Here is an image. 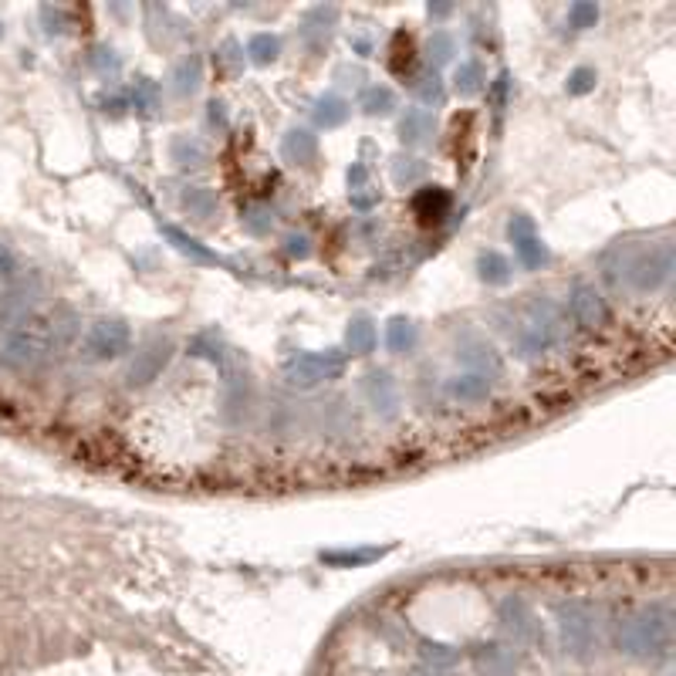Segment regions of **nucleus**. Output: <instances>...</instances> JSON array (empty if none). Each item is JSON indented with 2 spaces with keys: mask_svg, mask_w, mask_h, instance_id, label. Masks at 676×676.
Wrapping results in <instances>:
<instances>
[{
  "mask_svg": "<svg viewBox=\"0 0 676 676\" xmlns=\"http://www.w3.org/2000/svg\"><path fill=\"white\" fill-rule=\"evenodd\" d=\"M416 342H419V332H416L413 321L403 318V315L389 318V325H386V345H389L392 356H409L416 348Z\"/></svg>",
  "mask_w": 676,
  "mask_h": 676,
  "instance_id": "nucleus-18",
  "label": "nucleus"
},
{
  "mask_svg": "<svg viewBox=\"0 0 676 676\" xmlns=\"http://www.w3.org/2000/svg\"><path fill=\"white\" fill-rule=\"evenodd\" d=\"M392 106H396V98L386 85H372L362 92V112L366 116H386V112H392Z\"/></svg>",
  "mask_w": 676,
  "mask_h": 676,
  "instance_id": "nucleus-30",
  "label": "nucleus"
},
{
  "mask_svg": "<svg viewBox=\"0 0 676 676\" xmlns=\"http://www.w3.org/2000/svg\"><path fill=\"white\" fill-rule=\"evenodd\" d=\"M169 159L183 169H193V166H203V163H207V149H203L197 139H190V136H177L173 146H169Z\"/></svg>",
  "mask_w": 676,
  "mask_h": 676,
  "instance_id": "nucleus-25",
  "label": "nucleus"
},
{
  "mask_svg": "<svg viewBox=\"0 0 676 676\" xmlns=\"http://www.w3.org/2000/svg\"><path fill=\"white\" fill-rule=\"evenodd\" d=\"M419 98L429 102V106H433V102H443V82H439L437 75H427V78H423V85H419Z\"/></svg>",
  "mask_w": 676,
  "mask_h": 676,
  "instance_id": "nucleus-36",
  "label": "nucleus"
},
{
  "mask_svg": "<svg viewBox=\"0 0 676 676\" xmlns=\"http://www.w3.org/2000/svg\"><path fill=\"white\" fill-rule=\"evenodd\" d=\"M670 274H673V247L670 244L640 250L626 264V281L636 291H656V288H663L670 281Z\"/></svg>",
  "mask_w": 676,
  "mask_h": 676,
  "instance_id": "nucleus-6",
  "label": "nucleus"
},
{
  "mask_svg": "<svg viewBox=\"0 0 676 676\" xmlns=\"http://www.w3.org/2000/svg\"><path fill=\"white\" fill-rule=\"evenodd\" d=\"M413 676H443V673H433V670H427V666H423V670H416Z\"/></svg>",
  "mask_w": 676,
  "mask_h": 676,
  "instance_id": "nucleus-41",
  "label": "nucleus"
},
{
  "mask_svg": "<svg viewBox=\"0 0 676 676\" xmlns=\"http://www.w3.org/2000/svg\"><path fill=\"white\" fill-rule=\"evenodd\" d=\"M419 660H423V666L433 670V673H447V670H453V666L460 663V652L453 650V646H447V642L423 640L419 642Z\"/></svg>",
  "mask_w": 676,
  "mask_h": 676,
  "instance_id": "nucleus-20",
  "label": "nucleus"
},
{
  "mask_svg": "<svg viewBox=\"0 0 676 676\" xmlns=\"http://www.w3.org/2000/svg\"><path fill=\"white\" fill-rule=\"evenodd\" d=\"M288 254H291V257H308L311 254L308 237H288Z\"/></svg>",
  "mask_w": 676,
  "mask_h": 676,
  "instance_id": "nucleus-40",
  "label": "nucleus"
},
{
  "mask_svg": "<svg viewBox=\"0 0 676 676\" xmlns=\"http://www.w3.org/2000/svg\"><path fill=\"white\" fill-rule=\"evenodd\" d=\"M0 37H4V25H0Z\"/></svg>",
  "mask_w": 676,
  "mask_h": 676,
  "instance_id": "nucleus-42",
  "label": "nucleus"
},
{
  "mask_svg": "<svg viewBox=\"0 0 676 676\" xmlns=\"http://www.w3.org/2000/svg\"><path fill=\"white\" fill-rule=\"evenodd\" d=\"M345 372V356L338 348L328 352H298L285 362V379L298 389H315L321 382H332Z\"/></svg>",
  "mask_w": 676,
  "mask_h": 676,
  "instance_id": "nucleus-4",
  "label": "nucleus"
},
{
  "mask_svg": "<svg viewBox=\"0 0 676 676\" xmlns=\"http://www.w3.org/2000/svg\"><path fill=\"white\" fill-rule=\"evenodd\" d=\"M159 230H163V237H166L183 257H190V261H197V264H220V257H217L214 250L203 247L200 240L190 237L187 230H179L177 224H159Z\"/></svg>",
  "mask_w": 676,
  "mask_h": 676,
  "instance_id": "nucleus-16",
  "label": "nucleus"
},
{
  "mask_svg": "<svg viewBox=\"0 0 676 676\" xmlns=\"http://www.w3.org/2000/svg\"><path fill=\"white\" fill-rule=\"evenodd\" d=\"M670 632H673L670 605H642L619 622V650L632 660H660L670 652Z\"/></svg>",
  "mask_w": 676,
  "mask_h": 676,
  "instance_id": "nucleus-2",
  "label": "nucleus"
},
{
  "mask_svg": "<svg viewBox=\"0 0 676 676\" xmlns=\"http://www.w3.org/2000/svg\"><path fill=\"white\" fill-rule=\"evenodd\" d=\"M379 548H362V551H321V561H328L335 569H348V565H366L372 558H379Z\"/></svg>",
  "mask_w": 676,
  "mask_h": 676,
  "instance_id": "nucleus-31",
  "label": "nucleus"
},
{
  "mask_svg": "<svg viewBox=\"0 0 676 676\" xmlns=\"http://www.w3.org/2000/svg\"><path fill=\"white\" fill-rule=\"evenodd\" d=\"M413 207H416V217H419L423 224H429V220L437 224L439 217H447V210H450V197L439 190V187H427V190L416 197Z\"/></svg>",
  "mask_w": 676,
  "mask_h": 676,
  "instance_id": "nucleus-22",
  "label": "nucleus"
},
{
  "mask_svg": "<svg viewBox=\"0 0 676 676\" xmlns=\"http://www.w3.org/2000/svg\"><path fill=\"white\" fill-rule=\"evenodd\" d=\"M376 345H379V332H376V325H372L366 315H358V318L348 321V328H345V348H348L352 356H372Z\"/></svg>",
  "mask_w": 676,
  "mask_h": 676,
  "instance_id": "nucleus-17",
  "label": "nucleus"
},
{
  "mask_svg": "<svg viewBox=\"0 0 676 676\" xmlns=\"http://www.w3.org/2000/svg\"><path fill=\"white\" fill-rule=\"evenodd\" d=\"M558 629H561V642L571 656L585 660L595 646V609L581 599L558 605Z\"/></svg>",
  "mask_w": 676,
  "mask_h": 676,
  "instance_id": "nucleus-5",
  "label": "nucleus"
},
{
  "mask_svg": "<svg viewBox=\"0 0 676 676\" xmlns=\"http://www.w3.org/2000/svg\"><path fill=\"white\" fill-rule=\"evenodd\" d=\"M247 55H250V61L261 65V68L264 65H274L277 55H281V41H277V35H267V31H264V35H254L247 41Z\"/></svg>",
  "mask_w": 676,
  "mask_h": 676,
  "instance_id": "nucleus-28",
  "label": "nucleus"
},
{
  "mask_svg": "<svg viewBox=\"0 0 676 676\" xmlns=\"http://www.w3.org/2000/svg\"><path fill=\"white\" fill-rule=\"evenodd\" d=\"M169 358H173V345L163 342V338L143 345V348L136 352V358H132L129 372H126V382H129V386H149L153 379L163 376V368L169 366Z\"/></svg>",
  "mask_w": 676,
  "mask_h": 676,
  "instance_id": "nucleus-9",
  "label": "nucleus"
},
{
  "mask_svg": "<svg viewBox=\"0 0 676 676\" xmlns=\"http://www.w3.org/2000/svg\"><path fill=\"white\" fill-rule=\"evenodd\" d=\"M453 37L447 35V31H433L427 41V58L433 61V65H447V61L453 58Z\"/></svg>",
  "mask_w": 676,
  "mask_h": 676,
  "instance_id": "nucleus-32",
  "label": "nucleus"
},
{
  "mask_svg": "<svg viewBox=\"0 0 676 676\" xmlns=\"http://www.w3.org/2000/svg\"><path fill=\"white\" fill-rule=\"evenodd\" d=\"M561 332H565L561 308H558L551 298L534 295L528 301V308H524L518 332H510V342H514V352L521 358H534L541 356V352H548L551 345L561 342Z\"/></svg>",
  "mask_w": 676,
  "mask_h": 676,
  "instance_id": "nucleus-3",
  "label": "nucleus"
},
{
  "mask_svg": "<svg viewBox=\"0 0 676 676\" xmlns=\"http://www.w3.org/2000/svg\"><path fill=\"white\" fill-rule=\"evenodd\" d=\"M595 82H599V75H595V68H575V72L569 75V82H565V88H569V96H589V92H595Z\"/></svg>",
  "mask_w": 676,
  "mask_h": 676,
  "instance_id": "nucleus-35",
  "label": "nucleus"
},
{
  "mask_svg": "<svg viewBox=\"0 0 676 676\" xmlns=\"http://www.w3.org/2000/svg\"><path fill=\"white\" fill-rule=\"evenodd\" d=\"M311 119H315V126H321V129H338L345 119H348V102H345L342 96H321L318 102H315V108H311Z\"/></svg>",
  "mask_w": 676,
  "mask_h": 676,
  "instance_id": "nucleus-19",
  "label": "nucleus"
},
{
  "mask_svg": "<svg viewBox=\"0 0 676 676\" xmlns=\"http://www.w3.org/2000/svg\"><path fill=\"white\" fill-rule=\"evenodd\" d=\"M595 21H599V7L589 4V0H579V4H571L569 7V25L575 27V31L595 27Z\"/></svg>",
  "mask_w": 676,
  "mask_h": 676,
  "instance_id": "nucleus-34",
  "label": "nucleus"
},
{
  "mask_svg": "<svg viewBox=\"0 0 676 676\" xmlns=\"http://www.w3.org/2000/svg\"><path fill=\"white\" fill-rule=\"evenodd\" d=\"M569 311H571V318H575V325H579V328H585V332H595V328H602L605 318H609L602 295H599L592 285H585V281L571 285V291H569Z\"/></svg>",
  "mask_w": 676,
  "mask_h": 676,
  "instance_id": "nucleus-10",
  "label": "nucleus"
},
{
  "mask_svg": "<svg viewBox=\"0 0 676 676\" xmlns=\"http://www.w3.org/2000/svg\"><path fill=\"white\" fill-rule=\"evenodd\" d=\"M447 389H450V396L453 399H460V403H484L487 396H490V382H487L484 376L463 372V376H453Z\"/></svg>",
  "mask_w": 676,
  "mask_h": 676,
  "instance_id": "nucleus-21",
  "label": "nucleus"
},
{
  "mask_svg": "<svg viewBox=\"0 0 676 676\" xmlns=\"http://www.w3.org/2000/svg\"><path fill=\"white\" fill-rule=\"evenodd\" d=\"M58 332L55 315H21L0 338V366L11 372L37 368L58 348Z\"/></svg>",
  "mask_w": 676,
  "mask_h": 676,
  "instance_id": "nucleus-1",
  "label": "nucleus"
},
{
  "mask_svg": "<svg viewBox=\"0 0 676 676\" xmlns=\"http://www.w3.org/2000/svg\"><path fill=\"white\" fill-rule=\"evenodd\" d=\"M183 210L190 217H197V220H210V217L217 214V193L207 190V187H190V190L183 193Z\"/></svg>",
  "mask_w": 676,
  "mask_h": 676,
  "instance_id": "nucleus-26",
  "label": "nucleus"
},
{
  "mask_svg": "<svg viewBox=\"0 0 676 676\" xmlns=\"http://www.w3.org/2000/svg\"><path fill=\"white\" fill-rule=\"evenodd\" d=\"M500 622L518 642H534L538 640V619H534V609L524 602L521 595H508L498 609Z\"/></svg>",
  "mask_w": 676,
  "mask_h": 676,
  "instance_id": "nucleus-12",
  "label": "nucleus"
},
{
  "mask_svg": "<svg viewBox=\"0 0 676 676\" xmlns=\"http://www.w3.org/2000/svg\"><path fill=\"white\" fill-rule=\"evenodd\" d=\"M244 224H247L250 234H264V230L271 227V217L264 214V210H254L250 217H244Z\"/></svg>",
  "mask_w": 676,
  "mask_h": 676,
  "instance_id": "nucleus-39",
  "label": "nucleus"
},
{
  "mask_svg": "<svg viewBox=\"0 0 676 676\" xmlns=\"http://www.w3.org/2000/svg\"><path fill=\"white\" fill-rule=\"evenodd\" d=\"M470 660L480 676H518V652L504 642H480Z\"/></svg>",
  "mask_w": 676,
  "mask_h": 676,
  "instance_id": "nucleus-13",
  "label": "nucleus"
},
{
  "mask_svg": "<svg viewBox=\"0 0 676 676\" xmlns=\"http://www.w3.org/2000/svg\"><path fill=\"white\" fill-rule=\"evenodd\" d=\"M92 65H96L98 72H106V68H119V58H116V51H108V48H96V55H92Z\"/></svg>",
  "mask_w": 676,
  "mask_h": 676,
  "instance_id": "nucleus-38",
  "label": "nucleus"
},
{
  "mask_svg": "<svg viewBox=\"0 0 676 676\" xmlns=\"http://www.w3.org/2000/svg\"><path fill=\"white\" fill-rule=\"evenodd\" d=\"M477 274L487 285H508L510 281V261L500 254V250H484L477 257Z\"/></svg>",
  "mask_w": 676,
  "mask_h": 676,
  "instance_id": "nucleus-23",
  "label": "nucleus"
},
{
  "mask_svg": "<svg viewBox=\"0 0 676 676\" xmlns=\"http://www.w3.org/2000/svg\"><path fill=\"white\" fill-rule=\"evenodd\" d=\"M429 132H433V119H429V112H423V108H409L403 119H399V139L406 146L429 139Z\"/></svg>",
  "mask_w": 676,
  "mask_h": 676,
  "instance_id": "nucleus-24",
  "label": "nucleus"
},
{
  "mask_svg": "<svg viewBox=\"0 0 676 676\" xmlns=\"http://www.w3.org/2000/svg\"><path fill=\"white\" fill-rule=\"evenodd\" d=\"M508 237L510 244H514V254H518V261L528 267V271H541L548 261H551V254H548L545 240L534 234V220L531 217L518 214L514 220L508 224Z\"/></svg>",
  "mask_w": 676,
  "mask_h": 676,
  "instance_id": "nucleus-8",
  "label": "nucleus"
},
{
  "mask_svg": "<svg viewBox=\"0 0 676 676\" xmlns=\"http://www.w3.org/2000/svg\"><path fill=\"white\" fill-rule=\"evenodd\" d=\"M457 358L467 362V366L474 368V376H484L487 382H494L504 376V358H500L487 342H480V338L463 342L460 348H457Z\"/></svg>",
  "mask_w": 676,
  "mask_h": 676,
  "instance_id": "nucleus-14",
  "label": "nucleus"
},
{
  "mask_svg": "<svg viewBox=\"0 0 676 676\" xmlns=\"http://www.w3.org/2000/svg\"><path fill=\"white\" fill-rule=\"evenodd\" d=\"M453 88L460 96H477L484 88V68L477 61H463L460 68H457V75H453Z\"/></svg>",
  "mask_w": 676,
  "mask_h": 676,
  "instance_id": "nucleus-29",
  "label": "nucleus"
},
{
  "mask_svg": "<svg viewBox=\"0 0 676 676\" xmlns=\"http://www.w3.org/2000/svg\"><path fill=\"white\" fill-rule=\"evenodd\" d=\"M427 173V166L419 163V159H413V156H399L396 163H392V179L403 187V183H416V179Z\"/></svg>",
  "mask_w": 676,
  "mask_h": 676,
  "instance_id": "nucleus-33",
  "label": "nucleus"
},
{
  "mask_svg": "<svg viewBox=\"0 0 676 676\" xmlns=\"http://www.w3.org/2000/svg\"><path fill=\"white\" fill-rule=\"evenodd\" d=\"M362 392H366L368 406H372L379 416H386V419L399 413V386H396V379H392L386 368H372V372H366Z\"/></svg>",
  "mask_w": 676,
  "mask_h": 676,
  "instance_id": "nucleus-11",
  "label": "nucleus"
},
{
  "mask_svg": "<svg viewBox=\"0 0 676 676\" xmlns=\"http://www.w3.org/2000/svg\"><path fill=\"white\" fill-rule=\"evenodd\" d=\"M203 82V61L193 55V58H183L177 65V72H173V88H177V96H193L197 88H200Z\"/></svg>",
  "mask_w": 676,
  "mask_h": 676,
  "instance_id": "nucleus-27",
  "label": "nucleus"
},
{
  "mask_svg": "<svg viewBox=\"0 0 676 676\" xmlns=\"http://www.w3.org/2000/svg\"><path fill=\"white\" fill-rule=\"evenodd\" d=\"M281 156L291 166H311L318 156V136H311L308 129H288L281 139Z\"/></svg>",
  "mask_w": 676,
  "mask_h": 676,
  "instance_id": "nucleus-15",
  "label": "nucleus"
},
{
  "mask_svg": "<svg viewBox=\"0 0 676 676\" xmlns=\"http://www.w3.org/2000/svg\"><path fill=\"white\" fill-rule=\"evenodd\" d=\"M132 348V332L122 318H98L85 335V356L92 362H116Z\"/></svg>",
  "mask_w": 676,
  "mask_h": 676,
  "instance_id": "nucleus-7",
  "label": "nucleus"
},
{
  "mask_svg": "<svg viewBox=\"0 0 676 676\" xmlns=\"http://www.w3.org/2000/svg\"><path fill=\"white\" fill-rule=\"evenodd\" d=\"M136 108H153L156 106V85L149 82V78H143V82L136 85Z\"/></svg>",
  "mask_w": 676,
  "mask_h": 676,
  "instance_id": "nucleus-37",
  "label": "nucleus"
}]
</instances>
